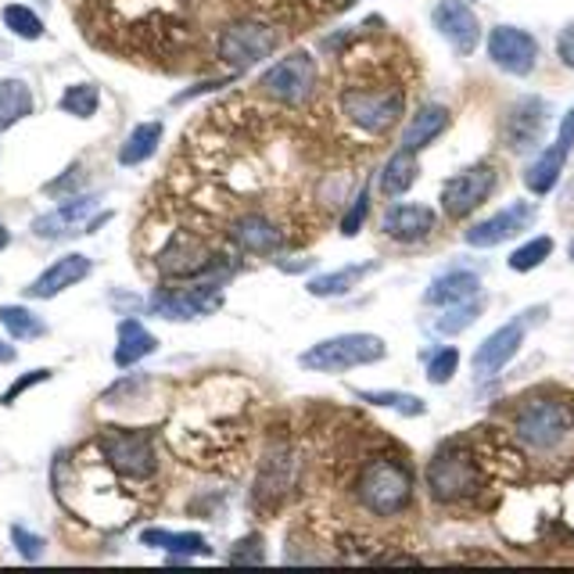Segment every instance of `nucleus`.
<instances>
[{
	"mask_svg": "<svg viewBox=\"0 0 574 574\" xmlns=\"http://www.w3.org/2000/svg\"><path fill=\"white\" fill-rule=\"evenodd\" d=\"M409 496H413V477L398 460H370L362 467L359 477V502L378 518H395L409 507Z\"/></svg>",
	"mask_w": 574,
	"mask_h": 574,
	"instance_id": "nucleus-1",
	"label": "nucleus"
},
{
	"mask_svg": "<svg viewBox=\"0 0 574 574\" xmlns=\"http://www.w3.org/2000/svg\"><path fill=\"white\" fill-rule=\"evenodd\" d=\"M384 353L388 348H384L378 334H337L306 348L298 356V367H306L312 373H345L356 367H370V362H381Z\"/></svg>",
	"mask_w": 574,
	"mask_h": 574,
	"instance_id": "nucleus-2",
	"label": "nucleus"
},
{
	"mask_svg": "<svg viewBox=\"0 0 574 574\" xmlns=\"http://www.w3.org/2000/svg\"><path fill=\"white\" fill-rule=\"evenodd\" d=\"M342 115L362 133H388L403 115V90L398 87H345L342 98Z\"/></svg>",
	"mask_w": 574,
	"mask_h": 574,
	"instance_id": "nucleus-3",
	"label": "nucleus"
},
{
	"mask_svg": "<svg viewBox=\"0 0 574 574\" xmlns=\"http://www.w3.org/2000/svg\"><path fill=\"white\" fill-rule=\"evenodd\" d=\"M477 485H482V474H477L474 456L463 445H445L435 460L428 463V488L438 502L471 499Z\"/></svg>",
	"mask_w": 574,
	"mask_h": 574,
	"instance_id": "nucleus-4",
	"label": "nucleus"
},
{
	"mask_svg": "<svg viewBox=\"0 0 574 574\" xmlns=\"http://www.w3.org/2000/svg\"><path fill=\"white\" fill-rule=\"evenodd\" d=\"M98 449L104 460H109L112 471H119L123 477H130V482H148L158 467L155 442H151V435H144V431L112 428L98 438Z\"/></svg>",
	"mask_w": 574,
	"mask_h": 574,
	"instance_id": "nucleus-5",
	"label": "nucleus"
},
{
	"mask_svg": "<svg viewBox=\"0 0 574 574\" xmlns=\"http://www.w3.org/2000/svg\"><path fill=\"white\" fill-rule=\"evenodd\" d=\"M513 428H518V438L524 445L546 452V449H557V445L567 438L571 413L564 403H557V398H532V403L518 413V424Z\"/></svg>",
	"mask_w": 574,
	"mask_h": 574,
	"instance_id": "nucleus-6",
	"label": "nucleus"
},
{
	"mask_svg": "<svg viewBox=\"0 0 574 574\" xmlns=\"http://www.w3.org/2000/svg\"><path fill=\"white\" fill-rule=\"evenodd\" d=\"M312 87H316V62L309 51L280 58L277 65H269L259 76V90L280 104H302L312 93Z\"/></svg>",
	"mask_w": 574,
	"mask_h": 574,
	"instance_id": "nucleus-7",
	"label": "nucleus"
},
{
	"mask_svg": "<svg viewBox=\"0 0 574 574\" xmlns=\"http://www.w3.org/2000/svg\"><path fill=\"white\" fill-rule=\"evenodd\" d=\"M109 219L112 213H98V197L87 194V197H73L62 208H54V213L37 216L33 219V233L40 241H62V238H73V233H93Z\"/></svg>",
	"mask_w": 574,
	"mask_h": 574,
	"instance_id": "nucleus-8",
	"label": "nucleus"
},
{
	"mask_svg": "<svg viewBox=\"0 0 574 574\" xmlns=\"http://www.w3.org/2000/svg\"><path fill=\"white\" fill-rule=\"evenodd\" d=\"M277 29L263 26V22H238V26L222 29L219 37V58L230 68H248L255 62H263L277 51Z\"/></svg>",
	"mask_w": 574,
	"mask_h": 574,
	"instance_id": "nucleus-9",
	"label": "nucleus"
},
{
	"mask_svg": "<svg viewBox=\"0 0 574 574\" xmlns=\"http://www.w3.org/2000/svg\"><path fill=\"white\" fill-rule=\"evenodd\" d=\"M222 306V291L213 284H197V288H162L151 295V312L162 320H202V316L216 312Z\"/></svg>",
	"mask_w": 574,
	"mask_h": 574,
	"instance_id": "nucleus-10",
	"label": "nucleus"
},
{
	"mask_svg": "<svg viewBox=\"0 0 574 574\" xmlns=\"http://www.w3.org/2000/svg\"><path fill=\"white\" fill-rule=\"evenodd\" d=\"M496 166H488V162H482V166H471L463 173H456L452 180H445L442 187V208L449 219H463L471 216L477 205L488 202V194L496 191Z\"/></svg>",
	"mask_w": 574,
	"mask_h": 574,
	"instance_id": "nucleus-11",
	"label": "nucleus"
},
{
	"mask_svg": "<svg viewBox=\"0 0 574 574\" xmlns=\"http://www.w3.org/2000/svg\"><path fill=\"white\" fill-rule=\"evenodd\" d=\"M488 58L502 68V73L528 76L538 65V40L518 26H496L488 33Z\"/></svg>",
	"mask_w": 574,
	"mask_h": 574,
	"instance_id": "nucleus-12",
	"label": "nucleus"
},
{
	"mask_svg": "<svg viewBox=\"0 0 574 574\" xmlns=\"http://www.w3.org/2000/svg\"><path fill=\"white\" fill-rule=\"evenodd\" d=\"M535 222V205L528 202H513L510 208H502V213L482 219L477 227L467 230V244L471 248H496V244L518 238L521 230H528Z\"/></svg>",
	"mask_w": 574,
	"mask_h": 574,
	"instance_id": "nucleus-13",
	"label": "nucleus"
},
{
	"mask_svg": "<svg viewBox=\"0 0 574 574\" xmlns=\"http://www.w3.org/2000/svg\"><path fill=\"white\" fill-rule=\"evenodd\" d=\"M435 29L452 43V51L463 58L474 54L477 40H482V22H477V15L463 4V0H442L435 8Z\"/></svg>",
	"mask_w": 574,
	"mask_h": 574,
	"instance_id": "nucleus-14",
	"label": "nucleus"
},
{
	"mask_svg": "<svg viewBox=\"0 0 574 574\" xmlns=\"http://www.w3.org/2000/svg\"><path fill=\"white\" fill-rule=\"evenodd\" d=\"M295 471H298L295 452H291L288 445H273L259 467V477H255V502H259V507L277 502L291 488V482H295Z\"/></svg>",
	"mask_w": 574,
	"mask_h": 574,
	"instance_id": "nucleus-15",
	"label": "nucleus"
},
{
	"mask_svg": "<svg viewBox=\"0 0 574 574\" xmlns=\"http://www.w3.org/2000/svg\"><path fill=\"white\" fill-rule=\"evenodd\" d=\"M524 345V323L513 320L507 327H499L496 334H488L482 345H477L474 353V373L477 378H492V373H499L507 362L521 353Z\"/></svg>",
	"mask_w": 574,
	"mask_h": 574,
	"instance_id": "nucleus-16",
	"label": "nucleus"
},
{
	"mask_svg": "<svg viewBox=\"0 0 574 574\" xmlns=\"http://www.w3.org/2000/svg\"><path fill=\"white\" fill-rule=\"evenodd\" d=\"M90 269H93V263L87 259V255H79V252L62 255V259L51 263L37 280H33V284L26 288V295L29 298H54L68 288H76L79 280H87Z\"/></svg>",
	"mask_w": 574,
	"mask_h": 574,
	"instance_id": "nucleus-17",
	"label": "nucleus"
},
{
	"mask_svg": "<svg viewBox=\"0 0 574 574\" xmlns=\"http://www.w3.org/2000/svg\"><path fill=\"white\" fill-rule=\"evenodd\" d=\"M546 115H549L546 101H538V98L518 101L510 109V115H507V144L513 151L535 148L538 140H543V133H546Z\"/></svg>",
	"mask_w": 574,
	"mask_h": 574,
	"instance_id": "nucleus-18",
	"label": "nucleus"
},
{
	"mask_svg": "<svg viewBox=\"0 0 574 574\" xmlns=\"http://www.w3.org/2000/svg\"><path fill=\"white\" fill-rule=\"evenodd\" d=\"M230 238L238 241L244 252H252V255H273L280 244H284V233H280L277 222L266 219V216H259V213L241 216V219L230 227Z\"/></svg>",
	"mask_w": 574,
	"mask_h": 574,
	"instance_id": "nucleus-19",
	"label": "nucleus"
},
{
	"mask_svg": "<svg viewBox=\"0 0 574 574\" xmlns=\"http://www.w3.org/2000/svg\"><path fill=\"white\" fill-rule=\"evenodd\" d=\"M381 227L392 241H420L435 230V213L428 205H392Z\"/></svg>",
	"mask_w": 574,
	"mask_h": 574,
	"instance_id": "nucleus-20",
	"label": "nucleus"
},
{
	"mask_svg": "<svg viewBox=\"0 0 574 574\" xmlns=\"http://www.w3.org/2000/svg\"><path fill=\"white\" fill-rule=\"evenodd\" d=\"M158 348V337L148 331L140 320H123L119 323V345H115V367L130 370L140 359L151 356Z\"/></svg>",
	"mask_w": 574,
	"mask_h": 574,
	"instance_id": "nucleus-21",
	"label": "nucleus"
},
{
	"mask_svg": "<svg viewBox=\"0 0 574 574\" xmlns=\"http://www.w3.org/2000/svg\"><path fill=\"white\" fill-rule=\"evenodd\" d=\"M140 543L151 549H162V553H173V557H208L213 553V546L205 543V535H194V532L148 528V532H140Z\"/></svg>",
	"mask_w": 574,
	"mask_h": 574,
	"instance_id": "nucleus-22",
	"label": "nucleus"
},
{
	"mask_svg": "<svg viewBox=\"0 0 574 574\" xmlns=\"http://www.w3.org/2000/svg\"><path fill=\"white\" fill-rule=\"evenodd\" d=\"M445 126H449V109H445V104H424L403 130V148H409V151L428 148Z\"/></svg>",
	"mask_w": 574,
	"mask_h": 574,
	"instance_id": "nucleus-23",
	"label": "nucleus"
},
{
	"mask_svg": "<svg viewBox=\"0 0 574 574\" xmlns=\"http://www.w3.org/2000/svg\"><path fill=\"white\" fill-rule=\"evenodd\" d=\"M477 291H482V280H477L474 273H467V269H452V273L438 277L435 284L428 288L424 302L428 306H452V302L474 298Z\"/></svg>",
	"mask_w": 574,
	"mask_h": 574,
	"instance_id": "nucleus-24",
	"label": "nucleus"
},
{
	"mask_svg": "<svg viewBox=\"0 0 574 574\" xmlns=\"http://www.w3.org/2000/svg\"><path fill=\"white\" fill-rule=\"evenodd\" d=\"M567 151H571V148H564V144L557 140L553 148H546L543 155L532 162V169L524 173V183H528L532 194H549V191H553L557 180H560V173H564Z\"/></svg>",
	"mask_w": 574,
	"mask_h": 574,
	"instance_id": "nucleus-25",
	"label": "nucleus"
},
{
	"mask_svg": "<svg viewBox=\"0 0 574 574\" xmlns=\"http://www.w3.org/2000/svg\"><path fill=\"white\" fill-rule=\"evenodd\" d=\"M378 263H362V266H345V269H334V273H323V277H312L306 291L312 298H337V295H348L359 280H367Z\"/></svg>",
	"mask_w": 574,
	"mask_h": 574,
	"instance_id": "nucleus-26",
	"label": "nucleus"
},
{
	"mask_svg": "<svg viewBox=\"0 0 574 574\" xmlns=\"http://www.w3.org/2000/svg\"><path fill=\"white\" fill-rule=\"evenodd\" d=\"M417 155L409 148L403 151H395V155L384 162V173H381V191L388 194V197H398V194H406L409 187L417 183Z\"/></svg>",
	"mask_w": 574,
	"mask_h": 574,
	"instance_id": "nucleus-27",
	"label": "nucleus"
},
{
	"mask_svg": "<svg viewBox=\"0 0 574 574\" xmlns=\"http://www.w3.org/2000/svg\"><path fill=\"white\" fill-rule=\"evenodd\" d=\"M158 144H162V123H140L133 126V133L123 140L119 162L123 166H140V162H148L155 155Z\"/></svg>",
	"mask_w": 574,
	"mask_h": 574,
	"instance_id": "nucleus-28",
	"label": "nucleus"
},
{
	"mask_svg": "<svg viewBox=\"0 0 574 574\" xmlns=\"http://www.w3.org/2000/svg\"><path fill=\"white\" fill-rule=\"evenodd\" d=\"M33 115V93L22 79H0V130Z\"/></svg>",
	"mask_w": 574,
	"mask_h": 574,
	"instance_id": "nucleus-29",
	"label": "nucleus"
},
{
	"mask_svg": "<svg viewBox=\"0 0 574 574\" xmlns=\"http://www.w3.org/2000/svg\"><path fill=\"white\" fill-rule=\"evenodd\" d=\"M0 323L8 327V334L15 337V342H33V337L47 334V323L26 306H0Z\"/></svg>",
	"mask_w": 574,
	"mask_h": 574,
	"instance_id": "nucleus-30",
	"label": "nucleus"
},
{
	"mask_svg": "<svg viewBox=\"0 0 574 574\" xmlns=\"http://www.w3.org/2000/svg\"><path fill=\"white\" fill-rule=\"evenodd\" d=\"M62 112L65 115H76V119H90V115H98V104H101V90L93 84H73L62 93Z\"/></svg>",
	"mask_w": 574,
	"mask_h": 574,
	"instance_id": "nucleus-31",
	"label": "nucleus"
},
{
	"mask_svg": "<svg viewBox=\"0 0 574 574\" xmlns=\"http://www.w3.org/2000/svg\"><path fill=\"white\" fill-rule=\"evenodd\" d=\"M482 309H485V302L482 298H467V302H452L449 309H445V316H438V334H460V331H467L477 316H482Z\"/></svg>",
	"mask_w": 574,
	"mask_h": 574,
	"instance_id": "nucleus-32",
	"label": "nucleus"
},
{
	"mask_svg": "<svg viewBox=\"0 0 574 574\" xmlns=\"http://www.w3.org/2000/svg\"><path fill=\"white\" fill-rule=\"evenodd\" d=\"M356 398L362 403H373V406H384V409H395V413L403 417H424V398L417 395H406V392H356Z\"/></svg>",
	"mask_w": 574,
	"mask_h": 574,
	"instance_id": "nucleus-33",
	"label": "nucleus"
},
{
	"mask_svg": "<svg viewBox=\"0 0 574 574\" xmlns=\"http://www.w3.org/2000/svg\"><path fill=\"white\" fill-rule=\"evenodd\" d=\"M4 26L22 40H40L43 37V22L37 11H29L26 4H8L4 8Z\"/></svg>",
	"mask_w": 574,
	"mask_h": 574,
	"instance_id": "nucleus-34",
	"label": "nucleus"
},
{
	"mask_svg": "<svg viewBox=\"0 0 574 574\" xmlns=\"http://www.w3.org/2000/svg\"><path fill=\"white\" fill-rule=\"evenodd\" d=\"M549 255H553V241H549V238H535V241L524 244V248H518V252L510 255V269H518V273H528V269L543 266Z\"/></svg>",
	"mask_w": 574,
	"mask_h": 574,
	"instance_id": "nucleus-35",
	"label": "nucleus"
},
{
	"mask_svg": "<svg viewBox=\"0 0 574 574\" xmlns=\"http://www.w3.org/2000/svg\"><path fill=\"white\" fill-rule=\"evenodd\" d=\"M456 367H460V353H456V348H442V353L428 362V381L431 384H449Z\"/></svg>",
	"mask_w": 574,
	"mask_h": 574,
	"instance_id": "nucleus-36",
	"label": "nucleus"
},
{
	"mask_svg": "<svg viewBox=\"0 0 574 574\" xmlns=\"http://www.w3.org/2000/svg\"><path fill=\"white\" fill-rule=\"evenodd\" d=\"M266 553H263V538L259 535H248L241 538L238 549H230V564H263Z\"/></svg>",
	"mask_w": 574,
	"mask_h": 574,
	"instance_id": "nucleus-37",
	"label": "nucleus"
},
{
	"mask_svg": "<svg viewBox=\"0 0 574 574\" xmlns=\"http://www.w3.org/2000/svg\"><path fill=\"white\" fill-rule=\"evenodd\" d=\"M11 538H15L18 553L26 557V560H40V557H43V538L33 535V532H26L22 524H15V528H11Z\"/></svg>",
	"mask_w": 574,
	"mask_h": 574,
	"instance_id": "nucleus-38",
	"label": "nucleus"
},
{
	"mask_svg": "<svg viewBox=\"0 0 574 574\" xmlns=\"http://www.w3.org/2000/svg\"><path fill=\"white\" fill-rule=\"evenodd\" d=\"M367 208H370V202H367V187H362V194L356 197L353 208H348L345 219H342V233H345V238H356V233H359L362 219H367Z\"/></svg>",
	"mask_w": 574,
	"mask_h": 574,
	"instance_id": "nucleus-39",
	"label": "nucleus"
},
{
	"mask_svg": "<svg viewBox=\"0 0 574 574\" xmlns=\"http://www.w3.org/2000/svg\"><path fill=\"white\" fill-rule=\"evenodd\" d=\"M40 381H51V370H33V373H26V378H18V381L11 384V388H8L4 395H0V403L11 406V403H15V398H18L22 392H29L33 384H40Z\"/></svg>",
	"mask_w": 574,
	"mask_h": 574,
	"instance_id": "nucleus-40",
	"label": "nucleus"
},
{
	"mask_svg": "<svg viewBox=\"0 0 574 574\" xmlns=\"http://www.w3.org/2000/svg\"><path fill=\"white\" fill-rule=\"evenodd\" d=\"M557 54H560V62H564L567 68H574V22H571V26H567L564 33H560Z\"/></svg>",
	"mask_w": 574,
	"mask_h": 574,
	"instance_id": "nucleus-41",
	"label": "nucleus"
},
{
	"mask_svg": "<svg viewBox=\"0 0 574 574\" xmlns=\"http://www.w3.org/2000/svg\"><path fill=\"white\" fill-rule=\"evenodd\" d=\"M560 144H564V148H571V144H574V104L567 109L564 123H560Z\"/></svg>",
	"mask_w": 574,
	"mask_h": 574,
	"instance_id": "nucleus-42",
	"label": "nucleus"
},
{
	"mask_svg": "<svg viewBox=\"0 0 574 574\" xmlns=\"http://www.w3.org/2000/svg\"><path fill=\"white\" fill-rule=\"evenodd\" d=\"M15 356H18L15 348H11L8 342H0V362H4V367H8V362H15Z\"/></svg>",
	"mask_w": 574,
	"mask_h": 574,
	"instance_id": "nucleus-43",
	"label": "nucleus"
},
{
	"mask_svg": "<svg viewBox=\"0 0 574 574\" xmlns=\"http://www.w3.org/2000/svg\"><path fill=\"white\" fill-rule=\"evenodd\" d=\"M8 241H11V233H8L4 227H0V252H4V248H8Z\"/></svg>",
	"mask_w": 574,
	"mask_h": 574,
	"instance_id": "nucleus-44",
	"label": "nucleus"
},
{
	"mask_svg": "<svg viewBox=\"0 0 574 574\" xmlns=\"http://www.w3.org/2000/svg\"><path fill=\"white\" fill-rule=\"evenodd\" d=\"M571 259H574V241H571Z\"/></svg>",
	"mask_w": 574,
	"mask_h": 574,
	"instance_id": "nucleus-45",
	"label": "nucleus"
}]
</instances>
